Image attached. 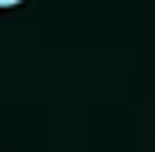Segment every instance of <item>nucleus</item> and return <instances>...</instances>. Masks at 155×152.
<instances>
[{
  "label": "nucleus",
  "mask_w": 155,
  "mask_h": 152,
  "mask_svg": "<svg viewBox=\"0 0 155 152\" xmlns=\"http://www.w3.org/2000/svg\"><path fill=\"white\" fill-rule=\"evenodd\" d=\"M22 0H0V8H18Z\"/></svg>",
  "instance_id": "nucleus-1"
}]
</instances>
